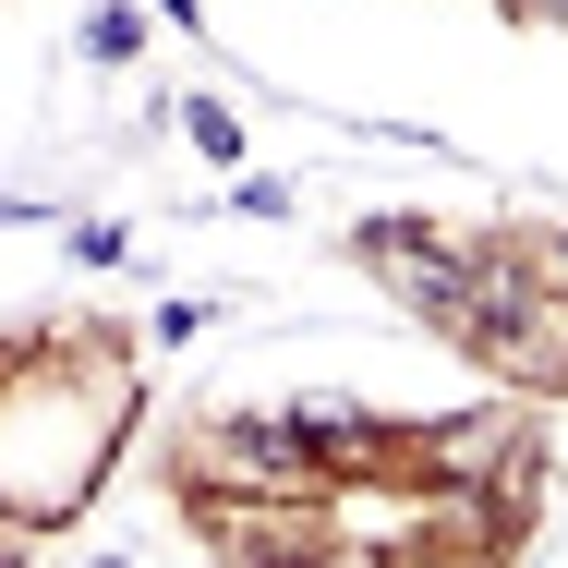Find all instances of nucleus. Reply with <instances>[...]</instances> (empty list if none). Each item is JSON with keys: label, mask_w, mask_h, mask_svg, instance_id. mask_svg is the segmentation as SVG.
<instances>
[{"label": "nucleus", "mask_w": 568, "mask_h": 568, "mask_svg": "<svg viewBox=\"0 0 568 568\" xmlns=\"http://www.w3.org/2000/svg\"><path fill=\"white\" fill-rule=\"evenodd\" d=\"M121 436H133V363H121V339L49 327V339L0 351V520L12 532L73 520Z\"/></svg>", "instance_id": "obj_1"}, {"label": "nucleus", "mask_w": 568, "mask_h": 568, "mask_svg": "<svg viewBox=\"0 0 568 568\" xmlns=\"http://www.w3.org/2000/svg\"><path fill=\"white\" fill-rule=\"evenodd\" d=\"M532 424L508 412V399H484V412H448V424H412V484L424 496H484V484H508V496H532Z\"/></svg>", "instance_id": "obj_2"}, {"label": "nucleus", "mask_w": 568, "mask_h": 568, "mask_svg": "<svg viewBox=\"0 0 568 568\" xmlns=\"http://www.w3.org/2000/svg\"><path fill=\"white\" fill-rule=\"evenodd\" d=\"M363 266H375V278H399L436 327H448L459 291H471V242H448V230H424V219H375V230H363Z\"/></svg>", "instance_id": "obj_3"}, {"label": "nucleus", "mask_w": 568, "mask_h": 568, "mask_svg": "<svg viewBox=\"0 0 568 568\" xmlns=\"http://www.w3.org/2000/svg\"><path fill=\"white\" fill-rule=\"evenodd\" d=\"M532 278H545V291H568V230H545V242H532Z\"/></svg>", "instance_id": "obj_4"}, {"label": "nucleus", "mask_w": 568, "mask_h": 568, "mask_svg": "<svg viewBox=\"0 0 568 568\" xmlns=\"http://www.w3.org/2000/svg\"><path fill=\"white\" fill-rule=\"evenodd\" d=\"M73 568H121V557H73Z\"/></svg>", "instance_id": "obj_5"}]
</instances>
